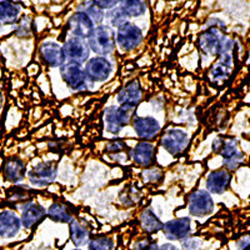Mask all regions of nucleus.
Segmentation results:
<instances>
[{"label":"nucleus","mask_w":250,"mask_h":250,"mask_svg":"<svg viewBox=\"0 0 250 250\" xmlns=\"http://www.w3.org/2000/svg\"><path fill=\"white\" fill-rule=\"evenodd\" d=\"M220 29H224V26L210 25L199 35L198 44L203 53L209 55L230 54L234 45L233 40L225 37Z\"/></svg>","instance_id":"f257e3e1"},{"label":"nucleus","mask_w":250,"mask_h":250,"mask_svg":"<svg viewBox=\"0 0 250 250\" xmlns=\"http://www.w3.org/2000/svg\"><path fill=\"white\" fill-rule=\"evenodd\" d=\"M115 44V33L109 25L95 26L88 38L89 49L100 57L111 54Z\"/></svg>","instance_id":"f03ea898"},{"label":"nucleus","mask_w":250,"mask_h":250,"mask_svg":"<svg viewBox=\"0 0 250 250\" xmlns=\"http://www.w3.org/2000/svg\"><path fill=\"white\" fill-rule=\"evenodd\" d=\"M213 150L224 159V165L234 170L242 164L244 155L238 149V140L234 138H216L213 143Z\"/></svg>","instance_id":"7ed1b4c3"},{"label":"nucleus","mask_w":250,"mask_h":250,"mask_svg":"<svg viewBox=\"0 0 250 250\" xmlns=\"http://www.w3.org/2000/svg\"><path fill=\"white\" fill-rule=\"evenodd\" d=\"M135 113V108L129 105H120L118 108L109 106L104 111V122H105L106 131L110 134H119L124 126L130 123L133 115Z\"/></svg>","instance_id":"20e7f679"},{"label":"nucleus","mask_w":250,"mask_h":250,"mask_svg":"<svg viewBox=\"0 0 250 250\" xmlns=\"http://www.w3.org/2000/svg\"><path fill=\"white\" fill-rule=\"evenodd\" d=\"M143 31L135 24L126 21L118 28L115 43L122 51H130L142 44Z\"/></svg>","instance_id":"39448f33"},{"label":"nucleus","mask_w":250,"mask_h":250,"mask_svg":"<svg viewBox=\"0 0 250 250\" xmlns=\"http://www.w3.org/2000/svg\"><path fill=\"white\" fill-rule=\"evenodd\" d=\"M113 73V64L105 57L91 58L86 62L84 74L91 83H104Z\"/></svg>","instance_id":"423d86ee"},{"label":"nucleus","mask_w":250,"mask_h":250,"mask_svg":"<svg viewBox=\"0 0 250 250\" xmlns=\"http://www.w3.org/2000/svg\"><path fill=\"white\" fill-rule=\"evenodd\" d=\"M189 143H190L189 134L187 131L182 130V129L175 128L168 129L162 137V140H160V144H162L163 148L174 156L182 154L188 148Z\"/></svg>","instance_id":"0eeeda50"},{"label":"nucleus","mask_w":250,"mask_h":250,"mask_svg":"<svg viewBox=\"0 0 250 250\" xmlns=\"http://www.w3.org/2000/svg\"><path fill=\"white\" fill-rule=\"evenodd\" d=\"M60 75L68 88L73 91H84L88 88L84 69L77 62H65L60 66Z\"/></svg>","instance_id":"6e6552de"},{"label":"nucleus","mask_w":250,"mask_h":250,"mask_svg":"<svg viewBox=\"0 0 250 250\" xmlns=\"http://www.w3.org/2000/svg\"><path fill=\"white\" fill-rule=\"evenodd\" d=\"M57 164L53 162L40 163L35 165L28 173V179L30 185L35 188H45L50 185L57 178Z\"/></svg>","instance_id":"1a4fd4ad"},{"label":"nucleus","mask_w":250,"mask_h":250,"mask_svg":"<svg viewBox=\"0 0 250 250\" xmlns=\"http://www.w3.org/2000/svg\"><path fill=\"white\" fill-rule=\"evenodd\" d=\"M62 50H64L65 58L70 62L84 64L89 60L90 49H89L88 43H85L84 39H80V38H69L62 46Z\"/></svg>","instance_id":"9d476101"},{"label":"nucleus","mask_w":250,"mask_h":250,"mask_svg":"<svg viewBox=\"0 0 250 250\" xmlns=\"http://www.w3.org/2000/svg\"><path fill=\"white\" fill-rule=\"evenodd\" d=\"M214 210L211 195L205 190H195L189 196V213L193 216H207Z\"/></svg>","instance_id":"9b49d317"},{"label":"nucleus","mask_w":250,"mask_h":250,"mask_svg":"<svg viewBox=\"0 0 250 250\" xmlns=\"http://www.w3.org/2000/svg\"><path fill=\"white\" fill-rule=\"evenodd\" d=\"M94 26V21L85 14V13L77 10L70 15L68 19V29L71 35L80 39H88L91 34Z\"/></svg>","instance_id":"f8f14e48"},{"label":"nucleus","mask_w":250,"mask_h":250,"mask_svg":"<svg viewBox=\"0 0 250 250\" xmlns=\"http://www.w3.org/2000/svg\"><path fill=\"white\" fill-rule=\"evenodd\" d=\"M163 233L165 238L169 240H184L189 238L191 233V223L189 218H178L173 219L170 222L165 223L163 225Z\"/></svg>","instance_id":"ddd939ff"},{"label":"nucleus","mask_w":250,"mask_h":250,"mask_svg":"<svg viewBox=\"0 0 250 250\" xmlns=\"http://www.w3.org/2000/svg\"><path fill=\"white\" fill-rule=\"evenodd\" d=\"M40 57L46 65L51 68H59L65 64V54L62 50V46L54 42H45L40 45Z\"/></svg>","instance_id":"4468645a"},{"label":"nucleus","mask_w":250,"mask_h":250,"mask_svg":"<svg viewBox=\"0 0 250 250\" xmlns=\"http://www.w3.org/2000/svg\"><path fill=\"white\" fill-rule=\"evenodd\" d=\"M131 123H133V128L138 137L145 139V142L155 138L160 131V124L155 118L134 117Z\"/></svg>","instance_id":"2eb2a0df"},{"label":"nucleus","mask_w":250,"mask_h":250,"mask_svg":"<svg viewBox=\"0 0 250 250\" xmlns=\"http://www.w3.org/2000/svg\"><path fill=\"white\" fill-rule=\"evenodd\" d=\"M20 0H0V24L12 25L19 21L21 14Z\"/></svg>","instance_id":"dca6fc26"},{"label":"nucleus","mask_w":250,"mask_h":250,"mask_svg":"<svg viewBox=\"0 0 250 250\" xmlns=\"http://www.w3.org/2000/svg\"><path fill=\"white\" fill-rule=\"evenodd\" d=\"M1 173L6 182L17 184L25 178V164L19 158H12L4 163Z\"/></svg>","instance_id":"f3484780"},{"label":"nucleus","mask_w":250,"mask_h":250,"mask_svg":"<svg viewBox=\"0 0 250 250\" xmlns=\"http://www.w3.org/2000/svg\"><path fill=\"white\" fill-rule=\"evenodd\" d=\"M142 99V88L138 80H133L118 93L117 100L120 105H129L137 108Z\"/></svg>","instance_id":"a211bd4d"},{"label":"nucleus","mask_w":250,"mask_h":250,"mask_svg":"<svg viewBox=\"0 0 250 250\" xmlns=\"http://www.w3.org/2000/svg\"><path fill=\"white\" fill-rule=\"evenodd\" d=\"M46 216V211L42 205L37 204V203H26L24 207L23 211H21V225L24 228H33L35 225L39 224L42 220Z\"/></svg>","instance_id":"6ab92c4d"},{"label":"nucleus","mask_w":250,"mask_h":250,"mask_svg":"<svg viewBox=\"0 0 250 250\" xmlns=\"http://www.w3.org/2000/svg\"><path fill=\"white\" fill-rule=\"evenodd\" d=\"M155 155V146L149 142H140L131 149V160L140 167H149Z\"/></svg>","instance_id":"aec40b11"},{"label":"nucleus","mask_w":250,"mask_h":250,"mask_svg":"<svg viewBox=\"0 0 250 250\" xmlns=\"http://www.w3.org/2000/svg\"><path fill=\"white\" fill-rule=\"evenodd\" d=\"M231 176L227 170L219 169V170L211 171L207 178V189L213 194H223L230 184Z\"/></svg>","instance_id":"412c9836"},{"label":"nucleus","mask_w":250,"mask_h":250,"mask_svg":"<svg viewBox=\"0 0 250 250\" xmlns=\"http://www.w3.org/2000/svg\"><path fill=\"white\" fill-rule=\"evenodd\" d=\"M21 222L10 210L0 213V238H13L15 234L19 233Z\"/></svg>","instance_id":"4be33fe9"},{"label":"nucleus","mask_w":250,"mask_h":250,"mask_svg":"<svg viewBox=\"0 0 250 250\" xmlns=\"http://www.w3.org/2000/svg\"><path fill=\"white\" fill-rule=\"evenodd\" d=\"M233 68V58L231 54H222L220 59L210 70V78L214 83H223L229 78Z\"/></svg>","instance_id":"5701e85b"},{"label":"nucleus","mask_w":250,"mask_h":250,"mask_svg":"<svg viewBox=\"0 0 250 250\" xmlns=\"http://www.w3.org/2000/svg\"><path fill=\"white\" fill-rule=\"evenodd\" d=\"M46 216L55 223H70L73 220L70 207L62 203L51 204L46 211Z\"/></svg>","instance_id":"b1692460"},{"label":"nucleus","mask_w":250,"mask_h":250,"mask_svg":"<svg viewBox=\"0 0 250 250\" xmlns=\"http://www.w3.org/2000/svg\"><path fill=\"white\" fill-rule=\"evenodd\" d=\"M140 224H142L143 230L149 234L158 233V231L162 230L163 225H164L150 208L142 211V214H140Z\"/></svg>","instance_id":"393cba45"},{"label":"nucleus","mask_w":250,"mask_h":250,"mask_svg":"<svg viewBox=\"0 0 250 250\" xmlns=\"http://www.w3.org/2000/svg\"><path fill=\"white\" fill-rule=\"evenodd\" d=\"M119 3L125 14L131 18L142 17L148 10L146 0H119Z\"/></svg>","instance_id":"a878e982"},{"label":"nucleus","mask_w":250,"mask_h":250,"mask_svg":"<svg viewBox=\"0 0 250 250\" xmlns=\"http://www.w3.org/2000/svg\"><path fill=\"white\" fill-rule=\"evenodd\" d=\"M69 230H70V239L73 244L75 247H82V245L85 244L89 239V230L88 228L84 224L79 222V220H75L73 219L70 222V227H69Z\"/></svg>","instance_id":"bb28decb"},{"label":"nucleus","mask_w":250,"mask_h":250,"mask_svg":"<svg viewBox=\"0 0 250 250\" xmlns=\"http://www.w3.org/2000/svg\"><path fill=\"white\" fill-rule=\"evenodd\" d=\"M78 10L85 13V14L93 20L94 24L102 23L103 19H104V15H105L102 9L98 8V6L94 4L93 0H91V1H84V3L80 4V5L78 6Z\"/></svg>","instance_id":"cd10ccee"},{"label":"nucleus","mask_w":250,"mask_h":250,"mask_svg":"<svg viewBox=\"0 0 250 250\" xmlns=\"http://www.w3.org/2000/svg\"><path fill=\"white\" fill-rule=\"evenodd\" d=\"M104 18L108 21L109 26H113V28H119L120 25H123L124 23L128 21V15L125 14L124 10H123L120 6H115V8L108 10Z\"/></svg>","instance_id":"c85d7f7f"},{"label":"nucleus","mask_w":250,"mask_h":250,"mask_svg":"<svg viewBox=\"0 0 250 250\" xmlns=\"http://www.w3.org/2000/svg\"><path fill=\"white\" fill-rule=\"evenodd\" d=\"M9 200L12 203H30L33 196H31V190L30 188L28 187H15L13 188L12 191L9 193L8 195Z\"/></svg>","instance_id":"c756f323"},{"label":"nucleus","mask_w":250,"mask_h":250,"mask_svg":"<svg viewBox=\"0 0 250 250\" xmlns=\"http://www.w3.org/2000/svg\"><path fill=\"white\" fill-rule=\"evenodd\" d=\"M114 242L109 236H98L88 245V250H113Z\"/></svg>","instance_id":"7c9ffc66"},{"label":"nucleus","mask_w":250,"mask_h":250,"mask_svg":"<svg viewBox=\"0 0 250 250\" xmlns=\"http://www.w3.org/2000/svg\"><path fill=\"white\" fill-rule=\"evenodd\" d=\"M133 250H159V247L154 240L146 236V238L138 239L137 242L134 243Z\"/></svg>","instance_id":"2f4dec72"},{"label":"nucleus","mask_w":250,"mask_h":250,"mask_svg":"<svg viewBox=\"0 0 250 250\" xmlns=\"http://www.w3.org/2000/svg\"><path fill=\"white\" fill-rule=\"evenodd\" d=\"M143 178L146 183H159L163 179V171L159 168H149L143 173Z\"/></svg>","instance_id":"473e14b6"},{"label":"nucleus","mask_w":250,"mask_h":250,"mask_svg":"<svg viewBox=\"0 0 250 250\" xmlns=\"http://www.w3.org/2000/svg\"><path fill=\"white\" fill-rule=\"evenodd\" d=\"M18 37H29L31 34V23L28 17H24L15 29Z\"/></svg>","instance_id":"72a5a7b5"},{"label":"nucleus","mask_w":250,"mask_h":250,"mask_svg":"<svg viewBox=\"0 0 250 250\" xmlns=\"http://www.w3.org/2000/svg\"><path fill=\"white\" fill-rule=\"evenodd\" d=\"M126 149V144L122 139H114L105 144V151L110 154H119Z\"/></svg>","instance_id":"f704fd0d"},{"label":"nucleus","mask_w":250,"mask_h":250,"mask_svg":"<svg viewBox=\"0 0 250 250\" xmlns=\"http://www.w3.org/2000/svg\"><path fill=\"white\" fill-rule=\"evenodd\" d=\"M138 199H139V195H138L134 190H130V189L123 191V193L120 194V202H122L125 207H131L134 203L138 202Z\"/></svg>","instance_id":"c9c22d12"},{"label":"nucleus","mask_w":250,"mask_h":250,"mask_svg":"<svg viewBox=\"0 0 250 250\" xmlns=\"http://www.w3.org/2000/svg\"><path fill=\"white\" fill-rule=\"evenodd\" d=\"M94 4L100 8L104 12V10H110V9L115 8V6L119 4V0H93Z\"/></svg>","instance_id":"e433bc0d"},{"label":"nucleus","mask_w":250,"mask_h":250,"mask_svg":"<svg viewBox=\"0 0 250 250\" xmlns=\"http://www.w3.org/2000/svg\"><path fill=\"white\" fill-rule=\"evenodd\" d=\"M198 248V242H195L194 239L187 238V240L183 242V249L184 250H195Z\"/></svg>","instance_id":"4c0bfd02"},{"label":"nucleus","mask_w":250,"mask_h":250,"mask_svg":"<svg viewBox=\"0 0 250 250\" xmlns=\"http://www.w3.org/2000/svg\"><path fill=\"white\" fill-rule=\"evenodd\" d=\"M159 250H179V249H178L175 245L170 244V243H167V244L163 245L162 248H159Z\"/></svg>","instance_id":"58836bf2"},{"label":"nucleus","mask_w":250,"mask_h":250,"mask_svg":"<svg viewBox=\"0 0 250 250\" xmlns=\"http://www.w3.org/2000/svg\"><path fill=\"white\" fill-rule=\"evenodd\" d=\"M243 250H250V240H248V243L244 245Z\"/></svg>","instance_id":"ea45409f"},{"label":"nucleus","mask_w":250,"mask_h":250,"mask_svg":"<svg viewBox=\"0 0 250 250\" xmlns=\"http://www.w3.org/2000/svg\"><path fill=\"white\" fill-rule=\"evenodd\" d=\"M1 106H3V94L0 91V109H1Z\"/></svg>","instance_id":"a19ab883"},{"label":"nucleus","mask_w":250,"mask_h":250,"mask_svg":"<svg viewBox=\"0 0 250 250\" xmlns=\"http://www.w3.org/2000/svg\"><path fill=\"white\" fill-rule=\"evenodd\" d=\"M73 250H80V249H73Z\"/></svg>","instance_id":"79ce46f5"}]
</instances>
